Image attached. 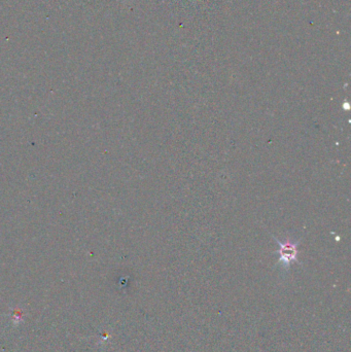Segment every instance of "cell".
<instances>
[{"label": "cell", "mask_w": 351, "mask_h": 352, "mask_svg": "<svg viewBox=\"0 0 351 352\" xmlns=\"http://www.w3.org/2000/svg\"><path fill=\"white\" fill-rule=\"evenodd\" d=\"M276 243L279 245V260L278 263H281L284 267L288 268L291 263L298 262V246L300 241H292L286 239L285 241H280L276 237H273Z\"/></svg>", "instance_id": "cell-1"}]
</instances>
